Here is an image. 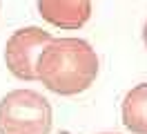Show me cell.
<instances>
[{
    "label": "cell",
    "instance_id": "obj_1",
    "mask_svg": "<svg viewBox=\"0 0 147 134\" xmlns=\"http://www.w3.org/2000/svg\"><path fill=\"white\" fill-rule=\"evenodd\" d=\"M98 76V56L83 38H51L38 54L36 78L60 96L80 94Z\"/></svg>",
    "mask_w": 147,
    "mask_h": 134
},
{
    "label": "cell",
    "instance_id": "obj_4",
    "mask_svg": "<svg viewBox=\"0 0 147 134\" xmlns=\"http://www.w3.org/2000/svg\"><path fill=\"white\" fill-rule=\"evenodd\" d=\"M38 14L60 29H80L92 16V0H38Z\"/></svg>",
    "mask_w": 147,
    "mask_h": 134
},
{
    "label": "cell",
    "instance_id": "obj_2",
    "mask_svg": "<svg viewBox=\"0 0 147 134\" xmlns=\"http://www.w3.org/2000/svg\"><path fill=\"white\" fill-rule=\"evenodd\" d=\"M54 112L42 94L13 89L0 98V134H49Z\"/></svg>",
    "mask_w": 147,
    "mask_h": 134
},
{
    "label": "cell",
    "instance_id": "obj_3",
    "mask_svg": "<svg viewBox=\"0 0 147 134\" xmlns=\"http://www.w3.org/2000/svg\"><path fill=\"white\" fill-rule=\"evenodd\" d=\"M54 36L40 27H25L9 36L5 47V63L9 71L20 80H36L38 54L47 47Z\"/></svg>",
    "mask_w": 147,
    "mask_h": 134
},
{
    "label": "cell",
    "instance_id": "obj_7",
    "mask_svg": "<svg viewBox=\"0 0 147 134\" xmlns=\"http://www.w3.org/2000/svg\"><path fill=\"white\" fill-rule=\"evenodd\" d=\"M102 134H111V132H102Z\"/></svg>",
    "mask_w": 147,
    "mask_h": 134
},
{
    "label": "cell",
    "instance_id": "obj_5",
    "mask_svg": "<svg viewBox=\"0 0 147 134\" xmlns=\"http://www.w3.org/2000/svg\"><path fill=\"white\" fill-rule=\"evenodd\" d=\"M123 125L134 134H147V83H140L125 94Z\"/></svg>",
    "mask_w": 147,
    "mask_h": 134
},
{
    "label": "cell",
    "instance_id": "obj_6",
    "mask_svg": "<svg viewBox=\"0 0 147 134\" xmlns=\"http://www.w3.org/2000/svg\"><path fill=\"white\" fill-rule=\"evenodd\" d=\"M143 40H145V47H147V20H145V27H143Z\"/></svg>",
    "mask_w": 147,
    "mask_h": 134
}]
</instances>
